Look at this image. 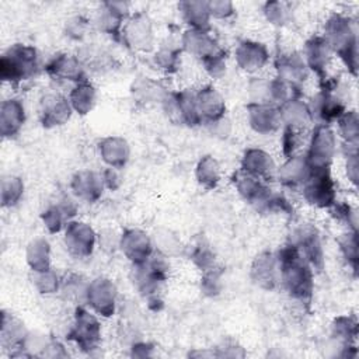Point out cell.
<instances>
[{"instance_id":"obj_1","label":"cell","mask_w":359,"mask_h":359,"mask_svg":"<svg viewBox=\"0 0 359 359\" xmlns=\"http://www.w3.org/2000/svg\"><path fill=\"white\" fill-rule=\"evenodd\" d=\"M275 254L279 264V283L293 300L309 304L314 292V269L290 243Z\"/></svg>"},{"instance_id":"obj_2","label":"cell","mask_w":359,"mask_h":359,"mask_svg":"<svg viewBox=\"0 0 359 359\" xmlns=\"http://www.w3.org/2000/svg\"><path fill=\"white\" fill-rule=\"evenodd\" d=\"M323 38L327 41L332 55L338 56L348 72L355 77L359 69V48L353 20L346 14L332 13L324 24Z\"/></svg>"},{"instance_id":"obj_3","label":"cell","mask_w":359,"mask_h":359,"mask_svg":"<svg viewBox=\"0 0 359 359\" xmlns=\"http://www.w3.org/2000/svg\"><path fill=\"white\" fill-rule=\"evenodd\" d=\"M168 257L157 250L144 264L133 265L132 268V282L153 311L163 307L160 290L168 278Z\"/></svg>"},{"instance_id":"obj_4","label":"cell","mask_w":359,"mask_h":359,"mask_svg":"<svg viewBox=\"0 0 359 359\" xmlns=\"http://www.w3.org/2000/svg\"><path fill=\"white\" fill-rule=\"evenodd\" d=\"M39 72V55L31 45L14 43L1 55L0 74L3 81L11 86H20L24 81L32 80Z\"/></svg>"},{"instance_id":"obj_5","label":"cell","mask_w":359,"mask_h":359,"mask_svg":"<svg viewBox=\"0 0 359 359\" xmlns=\"http://www.w3.org/2000/svg\"><path fill=\"white\" fill-rule=\"evenodd\" d=\"M307 105L311 122H316V125H331L348 109L345 97L341 93V83L331 77L320 80V90Z\"/></svg>"},{"instance_id":"obj_6","label":"cell","mask_w":359,"mask_h":359,"mask_svg":"<svg viewBox=\"0 0 359 359\" xmlns=\"http://www.w3.org/2000/svg\"><path fill=\"white\" fill-rule=\"evenodd\" d=\"M101 337L102 330L97 314L79 304L74 310L72 327L67 331V339L72 341L81 352L91 353L100 348Z\"/></svg>"},{"instance_id":"obj_7","label":"cell","mask_w":359,"mask_h":359,"mask_svg":"<svg viewBox=\"0 0 359 359\" xmlns=\"http://www.w3.org/2000/svg\"><path fill=\"white\" fill-rule=\"evenodd\" d=\"M304 201L318 209H330L337 202V187L331 168H310V174L302 185Z\"/></svg>"},{"instance_id":"obj_8","label":"cell","mask_w":359,"mask_h":359,"mask_svg":"<svg viewBox=\"0 0 359 359\" xmlns=\"http://www.w3.org/2000/svg\"><path fill=\"white\" fill-rule=\"evenodd\" d=\"M335 153L337 135L331 125H314L304 154L310 168H331Z\"/></svg>"},{"instance_id":"obj_9","label":"cell","mask_w":359,"mask_h":359,"mask_svg":"<svg viewBox=\"0 0 359 359\" xmlns=\"http://www.w3.org/2000/svg\"><path fill=\"white\" fill-rule=\"evenodd\" d=\"M161 104L168 118L174 123L184 125L188 128H195L202 123L195 100V93L189 90L167 91Z\"/></svg>"},{"instance_id":"obj_10","label":"cell","mask_w":359,"mask_h":359,"mask_svg":"<svg viewBox=\"0 0 359 359\" xmlns=\"http://www.w3.org/2000/svg\"><path fill=\"white\" fill-rule=\"evenodd\" d=\"M121 42L136 52H151L154 49V31L150 17L143 11L130 14L122 27Z\"/></svg>"},{"instance_id":"obj_11","label":"cell","mask_w":359,"mask_h":359,"mask_svg":"<svg viewBox=\"0 0 359 359\" xmlns=\"http://www.w3.org/2000/svg\"><path fill=\"white\" fill-rule=\"evenodd\" d=\"M299 252L307 259L314 271H323L325 265L324 250L320 233L311 224H302L294 229L289 237V241Z\"/></svg>"},{"instance_id":"obj_12","label":"cell","mask_w":359,"mask_h":359,"mask_svg":"<svg viewBox=\"0 0 359 359\" xmlns=\"http://www.w3.org/2000/svg\"><path fill=\"white\" fill-rule=\"evenodd\" d=\"M118 290L115 283L104 276H98L88 282L86 289V304L101 317H111L116 310Z\"/></svg>"},{"instance_id":"obj_13","label":"cell","mask_w":359,"mask_h":359,"mask_svg":"<svg viewBox=\"0 0 359 359\" xmlns=\"http://www.w3.org/2000/svg\"><path fill=\"white\" fill-rule=\"evenodd\" d=\"M63 230V243L69 254L76 258H87L93 254L97 243V234L88 223L73 219Z\"/></svg>"},{"instance_id":"obj_14","label":"cell","mask_w":359,"mask_h":359,"mask_svg":"<svg viewBox=\"0 0 359 359\" xmlns=\"http://www.w3.org/2000/svg\"><path fill=\"white\" fill-rule=\"evenodd\" d=\"M43 70L52 80L73 83V86L88 80L86 69L79 60L77 55L63 52L57 53L46 62Z\"/></svg>"},{"instance_id":"obj_15","label":"cell","mask_w":359,"mask_h":359,"mask_svg":"<svg viewBox=\"0 0 359 359\" xmlns=\"http://www.w3.org/2000/svg\"><path fill=\"white\" fill-rule=\"evenodd\" d=\"M233 184L238 195L247 203L254 206L258 212L264 213L265 206L273 194V189H271L265 181L238 170L233 175Z\"/></svg>"},{"instance_id":"obj_16","label":"cell","mask_w":359,"mask_h":359,"mask_svg":"<svg viewBox=\"0 0 359 359\" xmlns=\"http://www.w3.org/2000/svg\"><path fill=\"white\" fill-rule=\"evenodd\" d=\"M129 4L123 1H105L95 14L94 25L98 31L121 41V32L125 21L129 18Z\"/></svg>"},{"instance_id":"obj_17","label":"cell","mask_w":359,"mask_h":359,"mask_svg":"<svg viewBox=\"0 0 359 359\" xmlns=\"http://www.w3.org/2000/svg\"><path fill=\"white\" fill-rule=\"evenodd\" d=\"M180 45L182 48V52H187V53L192 55L194 57L199 59L201 63H203L205 60H208L216 55L226 52L220 46L217 39L210 34V29L203 31V29L188 28L182 34Z\"/></svg>"},{"instance_id":"obj_18","label":"cell","mask_w":359,"mask_h":359,"mask_svg":"<svg viewBox=\"0 0 359 359\" xmlns=\"http://www.w3.org/2000/svg\"><path fill=\"white\" fill-rule=\"evenodd\" d=\"M118 244L132 265L144 264L156 251L153 238L140 229H126L121 234Z\"/></svg>"},{"instance_id":"obj_19","label":"cell","mask_w":359,"mask_h":359,"mask_svg":"<svg viewBox=\"0 0 359 359\" xmlns=\"http://www.w3.org/2000/svg\"><path fill=\"white\" fill-rule=\"evenodd\" d=\"M72 105L69 98L57 94L49 93L45 94L39 101V121L43 128L52 129L56 126L65 125L72 116Z\"/></svg>"},{"instance_id":"obj_20","label":"cell","mask_w":359,"mask_h":359,"mask_svg":"<svg viewBox=\"0 0 359 359\" xmlns=\"http://www.w3.org/2000/svg\"><path fill=\"white\" fill-rule=\"evenodd\" d=\"M29 332L27 331L22 321H20L13 314L3 310L1 314V345L6 349H10V356L20 358V356H31L29 352L25 349V344L28 339Z\"/></svg>"},{"instance_id":"obj_21","label":"cell","mask_w":359,"mask_h":359,"mask_svg":"<svg viewBox=\"0 0 359 359\" xmlns=\"http://www.w3.org/2000/svg\"><path fill=\"white\" fill-rule=\"evenodd\" d=\"M276 77L286 84L300 88V84L309 79L310 70L299 52H283L275 59Z\"/></svg>"},{"instance_id":"obj_22","label":"cell","mask_w":359,"mask_h":359,"mask_svg":"<svg viewBox=\"0 0 359 359\" xmlns=\"http://www.w3.org/2000/svg\"><path fill=\"white\" fill-rule=\"evenodd\" d=\"M245 111L250 128L258 135L275 133L283 125L279 108L275 105L248 102Z\"/></svg>"},{"instance_id":"obj_23","label":"cell","mask_w":359,"mask_h":359,"mask_svg":"<svg viewBox=\"0 0 359 359\" xmlns=\"http://www.w3.org/2000/svg\"><path fill=\"white\" fill-rule=\"evenodd\" d=\"M309 70L314 73L320 80H324L327 76V70L330 67L332 52L323 38V35H314L309 38L304 43L302 53Z\"/></svg>"},{"instance_id":"obj_24","label":"cell","mask_w":359,"mask_h":359,"mask_svg":"<svg viewBox=\"0 0 359 359\" xmlns=\"http://www.w3.org/2000/svg\"><path fill=\"white\" fill-rule=\"evenodd\" d=\"M250 276L258 287L273 290L279 285V264L276 254L271 251L258 254L251 264Z\"/></svg>"},{"instance_id":"obj_25","label":"cell","mask_w":359,"mask_h":359,"mask_svg":"<svg viewBox=\"0 0 359 359\" xmlns=\"http://www.w3.org/2000/svg\"><path fill=\"white\" fill-rule=\"evenodd\" d=\"M240 170L265 182L272 181L276 177V165L272 156L257 147H250L243 153Z\"/></svg>"},{"instance_id":"obj_26","label":"cell","mask_w":359,"mask_h":359,"mask_svg":"<svg viewBox=\"0 0 359 359\" xmlns=\"http://www.w3.org/2000/svg\"><path fill=\"white\" fill-rule=\"evenodd\" d=\"M234 59L241 70L255 73L268 63L269 52L264 43L252 39H244L236 46Z\"/></svg>"},{"instance_id":"obj_27","label":"cell","mask_w":359,"mask_h":359,"mask_svg":"<svg viewBox=\"0 0 359 359\" xmlns=\"http://www.w3.org/2000/svg\"><path fill=\"white\" fill-rule=\"evenodd\" d=\"M195 100L202 123L208 125L226 116V101L212 84L201 87L195 93Z\"/></svg>"},{"instance_id":"obj_28","label":"cell","mask_w":359,"mask_h":359,"mask_svg":"<svg viewBox=\"0 0 359 359\" xmlns=\"http://www.w3.org/2000/svg\"><path fill=\"white\" fill-rule=\"evenodd\" d=\"M70 189L79 199L88 203H94L102 196L105 185L101 172L81 170L72 177Z\"/></svg>"},{"instance_id":"obj_29","label":"cell","mask_w":359,"mask_h":359,"mask_svg":"<svg viewBox=\"0 0 359 359\" xmlns=\"http://www.w3.org/2000/svg\"><path fill=\"white\" fill-rule=\"evenodd\" d=\"M310 174V165L306 160L304 154H293L286 157L283 164L276 168L278 181L289 189L302 188L304 181Z\"/></svg>"},{"instance_id":"obj_30","label":"cell","mask_w":359,"mask_h":359,"mask_svg":"<svg viewBox=\"0 0 359 359\" xmlns=\"http://www.w3.org/2000/svg\"><path fill=\"white\" fill-rule=\"evenodd\" d=\"M98 153L107 167L122 170L130 157V146L121 136H107L98 143Z\"/></svg>"},{"instance_id":"obj_31","label":"cell","mask_w":359,"mask_h":359,"mask_svg":"<svg viewBox=\"0 0 359 359\" xmlns=\"http://www.w3.org/2000/svg\"><path fill=\"white\" fill-rule=\"evenodd\" d=\"M25 122V108L21 100L8 98L0 107V133L4 139L14 137Z\"/></svg>"},{"instance_id":"obj_32","label":"cell","mask_w":359,"mask_h":359,"mask_svg":"<svg viewBox=\"0 0 359 359\" xmlns=\"http://www.w3.org/2000/svg\"><path fill=\"white\" fill-rule=\"evenodd\" d=\"M76 212H77L76 203L70 198L63 196L56 203L48 206L42 212L41 219L49 233H59L66 227V224L70 220H73Z\"/></svg>"},{"instance_id":"obj_33","label":"cell","mask_w":359,"mask_h":359,"mask_svg":"<svg viewBox=\"0 0 359 359\" xmlns=\"http://www.w3.org/2000/svg\"><path fill=\"white\" fill-rule=\"evenodd\" d=\"M178 10L182 21L191 29H210V13L208 1L202 0H187L178 4Z\"/></svg>"},{"instance_id":"obj_34","label":"cell","mask_w":359,"mask_h":359,"mask_svg":"<svg viewBox=\"0 0 359 359\" xmlns=\"http://www.w3.org/2000/svg\"><path fill=\"white\" fill-rule=\"evenodd\" d=\"M278 108L280 112L283 126L304 129L311 122L309 105L300 97H292Z\"/></svg>"},{"instance_id":"obj_35","label":"cell","mask_w":359,"mask_h":359,"mask_svg":"<svg viewBox=\"0 0 359 359\" xmlns=\"http://www.w3.org/2000/svg\"><path fill=\"white\" fill-rule=\"evenodd\" d=\"M67 98L73 112H77L79 115H87L95 105L97 90L88 80L81 81L73 86Z\"/></svg>"},{"instance_id":"obj_36","label":"cell","mask_w":359,"mask_h":359,"mask_svg":"<svg viewBox=\"0 0 359 359\" xmlns=\"http://www.w3.org/2000/svg\"><path fill=\"white\" fill-rule=\"evenodd\" d=\"M195 178L202 188L208 191L215 189L222 178L219 161L209 154L201 157L195 167Z\"/></svg>"},{"instance_id":"obj_37","label":"cell","mask_w":359,"mask_h":359,"mask_svg":"<svg viewBox=\"0 0 359 359\" xmlns=\"http://www.w3.org/2000/svg\"><path fill=\"white\" fill-rule=\"evenodd\" d=\"M27 264L31 271H43L50 266V244L46 238H34L27 247Z\"/></svg>"},{"instance_id":"obj_38","label":"cell","mask_w":359,"mask_h":359,"mask_svg":"<svg viewBox=\"0 0 359 359\" xmlns=\"http://www.w3.org/2000/svg\"><path fill=\"white\" fill-rule=\"evenodd\" d=\"M181 53H182L181 45H175L172 42H168V43L160 45V48L154 52L153 60H154V65L161 72H164L167 74H171V73H175L180 67Z\"/></svg>"},{"instance_id":"obj_39","label":"cell","mask_w":359,"mask_h":359,"mask_svg":"<svg viewBox=\"0 0 359 359\" xmlns=\"http://www.w3.org/2000/svg\"><path fill=\"white\" fill-rule=\"evenodd\" d=\"M338 248L339 252L342 255V258L345 259L346 265L352 269L353 275L358 273V264H359V252H358V230H349L346 229V231H344L338 240Z\"/></svg>"},{"instance_id":"obj_40","label":"cell","mask_w":359,"mask_h":359,"mask_svg":"<svg viewBox=\"0 0 359 359\" xmlns=\"http://www.w3.org/2000/svg\"><path fill=\"white\" fill-rule=\"evenodd\" d=\"M335 123L344 144H359V118L355 109H346Z\"/></svg>"},{"instance_id":"obj_41","label":"cell","mask_w":359,"mask_h":359,"mask_svg":"<svg viewBox=\"0 0 359 359\" xmlns=\"http://www.w3.org/2000/svg\"><path fill=\"white\" fill-rule=\"evenodd\" d=\"M189 259L202 272L216 266L215 251L212 250L210 244L203 237H198L196 241L194 243V245L191 248V252H189Z\"/></svg>"},{"instance_id":"obj_42","label":"cell","mask_w":359,"mask_h":359,"mask_svg":"<svg viewBox=\"0 0 359 359\" xmlns=\"http://www.w3.org/2000/svg\"><path fill=\"white\" fill-rule=\"evenodd\" d=\"M77 57L86 70L90 69V70L101 72L102 69H107L111 66L109 55L104 49H100L95 46L81 48L80 52L77 53Z\"/></svg>"},{"instance_id":"obj_43","label":"cell","mask_w":359,"mask_h":359,"mask_svg":"<svg viewBox=\"0 0 359 359\" xmlns=\"http://www.w3.org/2000/svg\"><path fill=\"white\" fill-rule=\"evenodd\" d=\"M24 194V182L15 175L1 178V205L3 208L15 206Z\"/></svg>"},{"instance_id":"obj_44","label":"cell","mask_w":359,"mask_h":359,"mask_svg":"<svg viewBox=\"0 0 359 359\" xmlns=\"http://www.w3.org/2000/svg\"><path fill=\"white\" fill-rule=\"evenodd\" d=\"M31 280L35 289L42 294L56 293L62 285V279L52 268L43 271H31Z\"/></svg>"},{"instance_id":"obj_45","label":"cell","mask_w":359,"mask_h":359,"mask_svg":"<svg viewBox=\"0 0 359 359\" xmlns=\"http://www.w3.org/2000/svg\"><path fill=\"white\" fill-rule=\"evenodd\" d=\"M153 243H154V248L167 257L177 255L182 248L177 234H174L171 230H167V229L156 230L153 236Z\"/></svg>"},{"instance_id":"obj_46","label":"cell","mask_w":359,"mask_h":359,"mask_svg":"<svg viewBox=\"0 0 359 359\" xmlns=\"http://www.w3.org/2000/svg\"><path fill=\"white\" fill-rule=\"evenodd\" d=\"M328 210L331 216L344 226H346V229L358 230V213L356 209L352 208L349 203L337 201Z\"/></svg>"},{"instance_id":"obj_47","label":"cell","mask_w":359,"mask_h":359,"mask_svg":"<svg viewBox=\"0 0 359 359\" xmlns=\"http://www.w3.org/2000/svg\"><path fill=\"white\" fill-rule=\"evenodd\" d=\"M262 11L265 18L275 27H283L290 21V10L282 1H266Z\"/></svg>"},{"instance_id":"obj_48","label":"cell","mask_w":359,"mask_h":359,"mask_svg":"<svg viewBox=\"0 0 359 359\" xmlns=\"http://www.w3.org/2000/svg\"><path fill=\"white\" fill-rule=\"evenodd\" d=\"M222 276H223V269L213 266L205 272H202V279H201V290L203 294L213 297L217 296L222 292L223 283H222Z\"/></svg>"},{"instance_id":"obj_49","label":"cell","mask_w":359,"mask_h":359,"mask_svg":"<svg viewBox=\"0 0 359 359\" xmlns=\"http://www.w3.org/2000/svg\"><path fill=\"white\" fill-rule=\"evenodd\" d=\"M133 91L140 97L142 101H163L164 95L167 94V90H164L158 83L149 80L147 77L143 80H139L135 84Z\"/></svg>"},{"instance_id":"obj_50","label":"cell","mask_w":359,"mask_h":359,"mask_svg":"<svg viewBox=\"0 0 359 359\" xmlns=\"http://www.w3.org/2000/svg\"><path fill=\"white\" fill-rule=\"evenodd\" d=\"M303 130L304 129H299V128H293V126L283 128L280 146H282V154L285 156V158L296 154L297 149L300 147V144L303 142V136H302Z\"/></svg>"},{"instance_id":"obj_51","label":"cell","mask_w":359,"mask_h":359,"mask_svg":"<svg viewBox=\"0 0 359 359\" xmlns=\"http://www.w3.org/2000/svg\"><path fill=\"white\" fill-rule=\"evenodd\" d=\"M88 282H83L81 276L77 275H69L66 279H62L60 289L67 294L70 299H76L79 302L86 303V289Z\"/></svg>"},{"instance_id":"obj_52","label":"cell","mask_w":359,"mask_h":359,"mask_svg":"<svg viewBox=\"0 0 359 359\" xmlns=\"http://www.w3.org/2000/svg\"><path fill=\"white\" fill-rule=\"evenodd\" d=\"M208 6H209L210 17L216 20L230 18L236 13L234 4L229 0H212V1H208Z\"/></svg>"},{"instance_id":"obj_53","label":"cell","mask_w":359,"mask_h":359,"mask_svg":"<svg viewBox=\"0 0 359 359\" xmlns=\"http://www.w3.org/2000/svg\"><path fill=\"white\" fill-rule=\"evenodd\" d=\"M226 60H227V53L223 52L220 55H216V56L205 60L202 65L210 77L220 79L226 73Z\"/></svg>"},{"instance_id":"obj_54","label":"cell","mask_w":359,"mask_h":359,"mask_svg":"<svg viewBox=\"0 0 359 359\" xmlns=\"http://www.w3.org/2000/svg\"><path fill=\"white\" fill-rule=\"evenodd\" d=\"M88 28V20L81 15H74L66 21V35L72 39H81Z\"/></svg>"},{"instance_id":"obj_55","label":"cell","mask_w":359,"mask_h":359,"mask_svg":"<svg viewBox=\"0 0 359 359\" xmlns=\"http://www.w3.org/2000/svg\"><path fill=\"white\" fill-rule=\"evenodd\" d=\"M212 353L216 358H243L245 355L244 349L241 346H238L236 342H231V341L223 342L215 351L212 349Z\"/></svg>"},{"instance_id":"obj_56","label":"cell","mask_w":359,"mask_h":359,"mask_svg":"<svg viewBox=\"0 0 359 359\" xmlns=\"http://www.w3.org/2000/svg\"><path fill=\"white\" fill-rule=\"evenodd\" d=\"M101 177H102L105 188H108L111 191L118 189L121 187V184H122V180H121V175H119V170L112 168V167H105V170L101 172Z\"/></svg>"},{"instance_id":"obj_57","label":"cell","mask_w":359,"mask_h":359,"mask_svg":"<svg viewBox=\"0 0 359 359\" xmlns=\"http://www.w3.org/2000/svg\"><path fill=\"white\" fill-rule=\"evenodd\" d=\"M69 353L65 349V346L55 339H48L41 356H46V358H66Z\"/></svg>"},{"instance_id":"obj_58","label":"cell","mask_w":359,"mask_h":359,"mask_svg":"<svg viewBox=\"0 0 359 359\" xmlns=\"http://www.w3.org/2000/svg\"><path fill=\"white\" fill-rule=\"evenodd\" d=\"M206 126H208V129H209V132L212 135H215L217 137H222V139L227 137L229 133H230V129H231L230 128V122H229V119L226 116L219 119V121H215L212 123H208Z\"/></svg>"},{"instance_id":"obj_59","label":"cell","mask_w":359,"mask_h":359,"mask_svg":"<svg viewBox=\"0 0 359 359\" xmlns=\"http://www.w3.org/2000/svg\"><path fill=\"white\" fill-rule=\"evenodd\" d=\"M153 345L149 342H142V341H136L132 344L130 348V355L135 358H147L153 355Z\"/></svg>"}]
</instances>
